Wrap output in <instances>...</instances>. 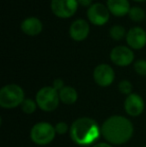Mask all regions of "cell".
Segmentation results:
<instances>
[{
    "label": "cell",
    "instance_id": "obj_12",
    "mask_svg": "<svg viewBox=\"0 0 146 147\" xmlns=\"http://www.w3.org/2000/svg\"><path fill=\"white\" fill-rule=\"evenodd\" d=\"M89 23L87 20L82 19V18L74 20L69 27V36L72 40L77 41V42H81V41L85 40L89 35Z\"/></svg>",
    "mask_w": 146,
    "mask_h": 147
},
{
    "label": "cell",
    "instance_id": "obj_1",
    "mask_svg": "<svg viewBox=\"0 0 146 147\" xmlns=\"http://www.w3.org/2000/svg\"><path fill=\"white\" fill-rule=\"evenodd\" d=\"M134 134V125L130 119L122 115H112L101 125V136L111 145H122Z\"/></svg>",
    "mask_w": 146,
    "mask_h": 147
},
{
    "label": "cell",
    "instance_id": "obj_8",
    "mask_svg": "<svg viewBox=\"0 0 146 147\" xmlns=\"http://www.w3.org/2000/svg\"><path fill=\"white\" fill-rule=\"evenodd\" d=\"M110 60L113 64L120 67H126L134 62V52L128 46L119 45L112 48L109 54Z\"/></svg>",
    "mask_w": 146,
    "mask_h": 147
},
{
    "label": "cell",
    "instance_id": "obj_26",
    "mask_svg": "<svg viewBox=\"0 0 146 147\" xmlns=\"http://www.w3.org/2000/svg\"><path fill=\"white\" fill-rule=\"evenodd\" d=\"M144 147H146V145H145V146H144Z\"/></svg>",
    "mask_w": 146,
    "mask_h": 147
},
{
    "label": "cell",
    "instance_id": "obj_4",
    "mask_svg": "<svg viewBox=\"0 0 146 147\" xmlns=\"http://www.w3.org/2000/svg\"><path fill=\"white\" fill-rule=\"evenodd\" d=\"M55 127L46 121H40L34 124L30 129V139L34 144L44 146L51 143L56 135Z\"/></svg>",
    "mask_w": 146,
    "mask_h": 147
},
{
    "label": "cell",
    "instance_id": "obj_5",
    "mask_svg": "<svg viewBox=\"0 0 146 147\" xmlns=\"http://www.w3.org/2000/svg\"><path fill=\"white\" fill-rule=\"evenodd\" d=\"M35 101L38 108L44 112H52L56 110L60 103L59 92L52 86H44L36 92Z\"/></svg>",
    "mask_w": 146,
    "mask_h": 147
},
{
    "label": "cell",
    "instance_id": "obj_20",
    "mask_svg": "<svg viewBox=\"0 0 146 147\" xmlns=\"http://www.w3.org/2000/svg\"><path fill=\"white\" fill-rule=\"evenodd\" d=\"M134 71L140 76H146V60L138 59L133 63Z\"/></svg>",
    "mask_w": 146,
    "mask_h": 147
},
{
    "label": "cell",
    "instance_id": "obj_15",
    "mask_svg": "<svg viewBox=\"0 0 146 147\" xmlns=\"http://www.w3.org/2000/svg\"><path fill=\"white\" fill-rule=\"evenodd\" d=\"M60 102L65 105H72L78 100V92L72 86H65L59 91Z\"/></svg>",
    "mask_w": 146,
    "mask_h": 147
},
{
    "label": "cell",
    "instance_id": "obj_9",
    "mask_svg": "<svg viewBox=\"0 0 146 147\" xmlns=\"http://www.w3.org/2000/svg\"><path fill=\"white\" fill-rule=\"evenodd\" d=\"M93 80L100 87H108L114 82L115 72L109 64L102 63L97 65L93 70Z\"/></svg>",
    "mask_w": 146,
    "mask_h": 147
},
{
    "label": "cell",
    "instance_id": "obj_25",
    "mask_svg": "<svg viewBox=\"0 0 146 147\" xmlns=\"http://www.w3.org/2000/svg\"><path fill=\"white\" fill-rule=\"evenodd\" d=\"M133 1H136V2H144L146 0H133Z\"/></svg>",
    "mask_w": 146,
    "mask_h": 147
},
{
    "label": "cell",
    "instance_id": "obj_23",
    "mask_svg": "<svg viewBox=\"0 0 146 147\" xmlns=\"http://www.w3.org/2000/svg\"><path fill=\"white\" fill-rule=\"evenodd\" d=\"M78 1V4H79V5H81L82 7H88L89 8L90 6L92 5V1H93V0H77Z\"/></svg>",
    "mask_w": 146,
    "mask_h": 147
},
{
    "label": "cell",
    "instance_id": "obj_21",
    "mask_svg": "<svg viewBox=\"0 0 146 147\" xmlns=\"http://www.w3.org/2000/svg\"><path fill=\"white\" fill-rule=\"evenodd\" d=\"M55 127V131H56L57 134L59 135H63V134H66L67 132H69L70 130V126L64 121H59L57 122L56 124L54 125Z\"/></svg>",
    "mask_w": 146,
    "mask_h": 147
},
{
    "label": "cell",
    "instance_id": "obj_18",
    "mask_svg": "<svg viewBox=\"0 0 146 147\" xmlns=\"http://www.w3.org/2000/svg\"><path fill=\"white\" fill-rule=\"evenodd\" d=\"M20 108H21L22 112H24L25 114H32V113L35 112L38 106H37L35 100L31 98H25L22 104L20 105Z\"/></svg>",
    "mask_w": 146,
    "mask_h": 147
},
{
    "label": "cell",
    "instance_id": "obj_24",
    "mask_svg": "<svg viewBox=\"0 0 146 147\" xmlns=\"http://www.w3.org/2000/svg\"><path fill=\"white\" fill-rule=\"evenodd\" d=\"M91 147H113V146L110 143H108V142H97V143H95Z\"/></svg>",
    "mask_w": 146,
    "mask_h": 147
},
{
    "label": "cell",
    "instance_id": "obj_14",
    "mask_svg": "<svg viewBox=\"0 0 146 147\" xmlns=\"http://www.w3.org/2000/svg\"><path fill=\"white\" fill-rule=\"evenodd\" d=\"M20 29L28 36H36L43 30V24L37 17H28L20 24Z\"/></svg>",
    "mask_w": 146,
    "mask_h": 147
},
{
    "label": "cell",
    "instance_id": "obj_11",
    "mask_svg": "<svg viewBox=\"0 0 146 147\" xmlns=\"http://www.w3.org/2000/svg\"><path fill=\"white\" fill-rule=\"evenodd\" d=\"M125 40L131 49L140 50L146 45V31L140 26H134L128 30Z\"/></svg>",
    "mask_w": 146,
    "mask_h": 147
},
{
    "label": "cell",
    "instance_id": "obj_16",
    "mask_svg": "<svg viewBox=\"0 0 146 147\" xmlns=\"http://www.w3.org/2000/svg\"><path fill=\"white\" fill-rule=\"evenodd\" d=\"M128 16L134 22H142L146 18V12L139 6H133L130 8Z\"/></svg>",
    "mask_w": 146,
    "mask_h": 147
},
{
    "label": "cell",
    "instance_id": "obj_17",
    "mask_svg": "<svg viewBox=\"0 0 146 147\" xmlns=\"http://www.w3.org/2000/svg\"><path fill=\"white\" fill-rule=\"evenodd\" d=\"M126 29L122 25H113L109 29V36L113 40L120 41L126 37Z\"/></svg>",
    "mask_w": 146,
    "mask_h": 147
},
{
    "label": "cell",
    "instance_id": "obj_7",
    "mask_svg": "<svg viewBox=\"0 0 146 147\" xmlns=\"http://www.w3.org/2000/svg\"><path fill=\"white\" fill-rule=\"evenodd\" d=\"M110 12L107 6L99 2L93 3L87 9L86 15H87L88 21L95 26H103L109 21Z\"/></svg>",
    "mask_w": 146,
    "mask_h": 147
},
{
    "label": "cell",
    "instance_id": "obj_13",
    "mask_svg": "<svg viewBox=\"0 0 146 147\" xmlns=\"http://www.w3.org/2000/svg\"><path fill=\"white\" fill-rule=\"evenodd\" d=\"M106 6L110 13L115 17H123L128 15L131 8L129 0H107Z\"/></svg>",
    "mask_w": 146,
    "mask_h": 147
},
{
    "label": "cell",
    "instance_id": "obj_22",
    "mask_svg": "<svg viewBox=\"0 0 146 147\" xmlns=\"http://www.w3.org/2000/svg\"><path fill=\"white\" fill-rule=\"evenodd\" d=\"M65 86H66V85L64 84V80L61 79V78H56V79H54V80H53V82H52V87L54 89H56L58 92L62 88H64Z\"/></svg>",
    "mask_w": 146,
    "mask_h": 147
},
{
    "label": "cell",
    "instance_id": "obj_10",
    "mask_svg": "<svg viewBox=\"0 0 146 147\" xmlns=\"http://www.w3.org/2000/svg\"><path fill=\"white\" fill-rule=\"evenodd\" d=\"M124 110L131 117H138L143 113L145 108L144 99L138 93H131L124 100Z\"/></svg>",
    "mask_w": 146,
    "mask_h": 147
},
{
    "label": "cell",
    "instance_id": "obj_19",
    "mask_svg": "<svg viewBox=\"0 0 146 147\" xmlns=\"http://www.w3.org/2000/svg\"><path fill=\"white\" fill-rule=\"evenodd\" d=\"M118 90L121 94H124V95H126V96H128L131 93H133L132 92L133 85L129 80L123 79L118 83Z\"/></svg>",
    "mask_w": 146,
    "mask_h": 147
},
{
    "label": "cell",
    "instance_id": "obj_3",
    "mask_svg": "<svg viewBox=\"0 0 146 147\" xmlns=\"http://www.w3.org/2000/svg\"><path fill=\"white\" fill-rule=\"evenodd\" d=\"M24 99L25 92L18 84H6L0 89V106L3 109H14L16 107H20Z\"/></svg>",
    "mask_w": 146,
    "mask_h": 147
},
{
    "label": "cell",
    "instance_id": "obj_2",
    "mask_svg": "<svg viewBox=\"0 0 146 147\" xmlns=\"http://www.w3.org/2000/svg\"><path fill=\"white\" fill-rule=\"evenodd\" d=\"M69 136L76 145L82 147L94 145L101 136V127L93 118L79 117L70 125Z\"/></svg>",
    "mask_w": 146,
    "mask_h": 147
},
{
    "label": "cell",
    "instance_id": "obj_6",
    "mask_svg": "<svg viewBox=\"0 0 146 147\" xmlns=\"http://www.w3.org/2000/svg\"><path fill=\"white\" fill-rule=\"evenodd\" d=\"M77 0H51V11L56 17L66 18L72 17L78 9Z\"/></svg>",
    "mask_w": 146,
    "mask_h": 147
}]
</instances>
